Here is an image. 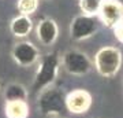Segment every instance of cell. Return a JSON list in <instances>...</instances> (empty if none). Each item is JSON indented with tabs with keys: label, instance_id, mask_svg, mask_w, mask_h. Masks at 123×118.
<instances>
[{
	"label": "cell",
	"instance_id": "6da1fadb",
	"mask_svg": "<svg viewBox=\"0 0 123 118\" xmlns=\"http://www.w3.org/2000/svg\"><path fill=\"white\" fill-rule=\"evenodd\" d=\"M60 66H62V56H59V54L56 51L43 55L40 58L38 69L36 71L31 89L34 92H41L45 88L52 87V84L57 78Z\"/></svg>",
	"mask_w": 123,
	"mask_h": 118
},
{
	"label": "cell",
	"instance_id": "7a4b0ae2",
	"mask_svg": "<svg viewBox=\"0 0 123 118\" xmlns=\"http://www.w3.org/2000/svg\"><path fill=\"white\" fill-rule=\"evenodd\" d=\"M123 56L118 47L105 45L101 47L94 55V69L101 77L112 78L122 67Z\"/></svg>",
	"mask_w": 123,
	"mask_h": 118
},
{
	"label": "cell",
	"instance_id": "3957f363",
	"mask_svg": "<svg viewBox=\"0 0 123 118\" xmlns=\"http://www.w3.org/2000/svg\"><path fill=\"white\" fill-rule=\"evenodd\" d=\"M40 113L48 118H57L66 109V93L56 87H48L40 92L37 99Z\"/></svg>",
	"mask_w": 123,
	"mask_h": 118
},
{
	"label": "cell",
	"instance_id": "277c9868",
	"mask_svg": "<svg viewBox=\"0 0 123 118\" xmlns=\"http://www.w3.org/2000/svg\"><path fill=\"white\" fill-rule=\"evenodd\" d=\"M62 66L71 76H85L93 69V63L85 52L68 49L62 55Z\"/></svg>",
	"mask_w": 123,
	"mask_h": 118
},
{
	"label": "cell",
	"instance_id": "5b68a950",
	"mask_svg": "<svg viewBox=\"0 0 123 118\" xmlns=\"http://www.w3.org/2000/svg\"><path fill=\"white\" fill-rule=\"evenodd\" d=\"M98 29L97 17L79 14L73 18L70 23V36L74 41H84L90 39Z\"/></svg>",
	"mask_w": 123,
	"mask_h": 118
},
{
	"label": "cell",
	"instance_id": "8992f818",
	"mask_svg": "<svg viewBox=\"0 0 123 118\" xmlns=\"http://www.w3.org/2000/svg\"><path fill=\"white\" fill-rule=\"evenodd\" d=\"M14 62L21 67H30L40 61V51L30 41H19L11 49Z\"/></svg>",
	"mask_w": 123,
	"mask_h": 118
},
{
	"label": "cell",
	"instance_id": "52a82bcc",
	"mask_svg": "<svg viewBox=\"0 0 123 118\" xmlns=\"http://www.w3.org/2000/svg\"><path fill=\"white\" fill-rule=\"evenodd\" d=\"M93 104V97L86 89H73L66 95V109L71 114H85L88 113Z\"/></svg>",
	"mask_w": 123,
	"mask_h": 118
},
{
	"label": "cell",
	"instance_id": "ba28073f",
	"mask_svg": "<svg viewBox=\"0 0 123 118\" xmlns=\"http://www.w3.org/2000/svg\"><path fill=\"white\" fill-rule=\"evenodd\" d=\"M97 17L110 29H114L123 21V3L119 0H103Z\"/></svg>",
	"mask_w": 123,
	"mask_h": 118
},
{
	"label": "cell",
	"instance_id": "9c48e42d",
	"mask_svg": "<svg viewBox=\"0 0 123 118\" xmlns=\"http://www.w3.org/2000/svg\"><path fill=\"white\" fill-rule=\"evenodd\" d=\"M37 39L44 47H49L55 44L59 36V26L57 23L51 18H44L38 22V25L36 28Z\"/></svg>",
	"mask_w": 123,
	"mask_h": 118
},
{
	"label": "cell",
	"instance_id": "30bf717a",
	"mask_svg": "<svg viewBox=\"0 0 123 118\" xmlns=\"http://www.w3.org/2000/svg\"><path fill=\"white\" fill-rule=\"evenodd\" d=\"M31 30H33V21L27 15H21L19 14L10 22V32L15 37L23 39V37L30 35Z\"/></svg>",
	"mask_w": 123,
	"mask_h": 118
},
{
	"label": "cell",
	"instance_id": "8fae6325",
	"mask_svg": "<svg viewBox=\"0 0 123 118\" xmlns=\"http://www.w3.org/2000/svg\"><path fill=\"white\" fill-rule=\"evenodd\" d=\"M6 118H29L30 107L25 100L18 102H6L4 104Z\"/></svg>",
	"mask_w": 123,
	"mask_h": 118
},
{
	"label": "cell",
	"instance_id": "7c38bea8",
	"mask_svg": "<svg viewBox=\"0 0 123 118\" xmlns=\"http://www.w3.org/2000/svg\"><path fill=\"white\" fill-rule=\"evenodd\" d=\"M6 102H18V100H27L29 92H27L26 87L19 83H10L7 87L4 88L3 92Z\"/></svg>",
	"mask_w": 123,
	"mask_h": 118
},
{
	"label": "cell",
	"instance_id": "4fadbf2b",
	"mask_svg": "<svg viewBox=\"0 0 123 118\" xmlns=\"http://www.w3.org/2000/svg\"><path fill=\"white\" fill-rule=\"evenodd\" d=\"M103 0H79L78 6L79 10L82 11L85 15H92V17H97L100 13Z\"/></svg>",
	"mask_w": 123,
	"mask_h": 118
},
{
	"label": "cell",
	"instance_id": "5bb4252c",
	"mask_svg": "<svg viewBox=\"0 0 123 118\" xmlns=\"http://www.w3.org/2000/svg\"><path fill=\"white\" fill-rule=\"evenodd\" d=\"M38 4H40V0H18L17 8L21 15L30 17L31 14H34L38 10Z\"/></svg>",
	"mask_w": 123,
	"mask_h": 118
},
{
	"label": "cell",
	"instance_id": "9a60e30c",
	"mask_svg": "<svg viewBox=\"0 0 123 118\" xmlns=\"http://www.w3.org/2000/svg\"><path fill=\"white\" fill-rule=\"evenodd\" d=\"M114 35H115V39L118 40L120 44H123V21L119 23L118 26L114 28Z\"/></svg>",
	"mask_w": 123,
	"mask_h": 118
},
{
	"label": "cell",
	"instance_id": "2e32d148",
	"mask_svg": "<svg viewBox=\"0 0 123 118\" xmlns=\"http://www.w3.org/2000/svg\"><path fill=\"white\" fill-rule=\"evenodd\" d=\"M57 118H59V117H57Z\"/></svg>",
	"mask_w": 123,
	"mask_h": 118
}]
</instances>
